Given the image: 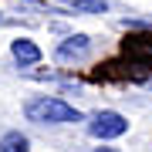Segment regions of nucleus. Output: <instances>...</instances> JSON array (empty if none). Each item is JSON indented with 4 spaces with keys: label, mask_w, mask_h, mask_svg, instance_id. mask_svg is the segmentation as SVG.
Here are the masks:
<instances>
[{
    "label": "nucleus",
    "mask_w": 152,
    "mask_h": 152,
    "mask_svg": "<svg viewBox=\"0 0 152 152\" xmlns=\"http://www.w3.org/2000/svg\"><path fill=\"white\" fill-rule=\"evenodd\" d=\"M24 115H27L31 122L37 125H68V122H81V112L75 108V105L61 102V98H31L27 105H24Z\"/></svg>",
    "instance_id": "1"
},
{
    "label": "nucleus",
    "mask_w": 152,
    "mask_h": 152,
    "mask_svg": "<svg viewBox=\"0 0 152 152\" xmlns=\"http://www.w3.org/2000/svg\"><path fill=\"white\" fill-rule=\"evenodd\" d=\"M88 132H91L95 139H118L129 132V122H125V115L118 112H98L91 115V122H88Z\"/></svg>",
    "instance_id": "2"
},
{
    "label": "nucleus",
    "mask_w": 152,
    "mask_h": 152,
    "mask_svg": "<svg viewBox=\"0 0 152 152\" xmlns=\"http://www.w3.org/2000/svg\"><path fill=\"white\" fill-rule=\"evenodd\" d=\"M125 58L139 68H152V31H142V34H129L122 44Z\"/></svg>",
    "instance_id": "3"
},
{
    "label": "nucleus",
    "mask_w": 152,
    "mask_h": 152,
    "mask_svg": "<svg viewBox=\"0 0 152 152\" xmlns=\"http://www.w3.org/2000/svg\"><path fill=\"white\" fill-rule=\"evenodd\" d=\"M88 54H91V41L85 34H75V37L58 44V61H85Z\"/></svg>",
    "instance_id": "4"
},
{
    "label": "nucleus",
    "mask_w": 152,
    "mask_h": 152,
    "mask_svg": "<svg viewBox=\"0 0 152 152\" xmlns=\"http://www.w3.org/2000/svg\"><path fill=\"white\" fill-rule=\"evenodd\" d=\"M10 54H14V61L20 68H27V64H37V61H41V48L34 41H27V37H17L10 44Z\"/></svg>",
    "instance_id": "5"
},
{
    "label": "nucleus",
    "mask_w": 152,
    "mask_h": 152,
    "mask_svg": "<svg viewBox=\"0 0 152 152\" xmlns=\"http://www.w3.org/2000/svg\"><path fill=\"white\" fill-rule=\"evenodd\" d=\"M64 7H71V10H78V14H105L108 10L105 0H64Z\"/></svg>",
    "instance_id": "6"
},
{
    "label": "nucleus",
    "mask_w": 152,
    "mask_h": 152,
    "mask_svg": "<svg viewBox=\"0 0 152 152\" xmlns=\"http://www.w3.org/2000/svg\"><path fill=\"white\" fill-rule=\"evenodd\" d=\"M27 135H20V132H7L4 139H0V152H27Z\"/></svg>",
    "instance_id": "7"
},
{
    "label": "nucleus",
    "mask_w": 152,
    "mask_h": 152,
    "mask_svg": "<svg viewBox=\"0 0 152 152\" xmlns=\"http://www.w3.org/2000/svg\"><path fill=\"white\" fill-rule=\"evenodd\" d=\"M95 152H118V149H95Z\"/></svg>",
    "instance_id": "8"
}]
</instances>
